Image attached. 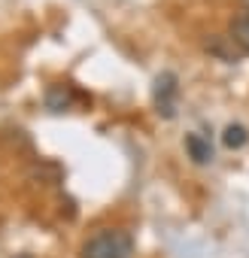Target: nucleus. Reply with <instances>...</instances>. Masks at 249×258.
<instances>
[{
	"instance_id": "obj_7",
	"label": "nucleus",
	"mask_w": 249,
	"mask_h": 258,
	"mask_svg": "<svg viewBox=\"0 0 249 258\" xmlns=\"http://www.w3.org/2000/svg\"><path fill=\"white\" fill-rule=\"evenodd\" d=\"M16 258H34V255H16Z\"/></svg>"
},
{
	"instance_id": "obj_1",
	"label": "nucleus",
	"mask_w": 249,
	"mask_h": 258,
	"mask_svg": "<svg viewBox=\"0 0 249 258\" xmlns=\"http://www.w3.org/2000/svg\"><path fill=\"white\" fill-rule=\"evenodd\" d=\"M134 237L125 228H100L82 243V258H131Z\"/></svg>"
},
{
	"instance_id": "obj_5",
	"label": "nucleus",
	"mask_w": 249,
	"mask_h": 258,
	"mask_svg": "<svg viewBox=\"0 0 249 258\" xmlns=\"http://www.w3.org/2000/svg\"><path fill=\"white\" fill-rule=\"evenodd\" d=\"M222 143L228 146V149H243L246 143H249V131H246V127L243 124H228L225 127V131H222Z\"/></svg>"
},
{
	"instance_id": "obj_2",
	"label": "nucleus",
	"mask_w": 249,
	"mask_h": 258,
	"mask_svg": "<svg viewBox=\"0 0 249 258\" xmlns=\"http://www.w3.org/2000/svg\"><path fill=\"white\" fill-rule=\"evenodd\" d=\"M176 97H179V79L176 73L164 70L155 76V85H152V100H155V109L161 118H176Z\"/></svg>"
},
{
	"instance_id": "obj_8",
	"label": "nucleus",
	"mask_w": 249,
	"mask_h": 258,
	"mask_svg": "<svg viewBox=\"0 0 249 258\" xmlns=\"http://www.w3.org/2000/svg\"><path fill=\"white\" fill-rule=\"evenodd\" d=\"M243 7H246V10H249V0H243Z\"/></svg>"
},
{
	"instance_id": "obj_3",
	"label": "nucleus",
	"mask_w": 249,
	"mask_h": 258,
	"mask_svg": "<svg viewBox=\"0 0 249 258\" xmlns=\"http://www.w3.org/2000/svg\"><path fill=\"white\" fill-rule=\"evenodd\" d=\"M185 152L195 164H210L213 161V146L201 134H185Z\"/></svg>"
},
{
	"instance_id": "obj_6",
	"label": "nucleus",
	"mask_w": 249,
	"mask_h": 258,
	"mask_svg": "<svg viewBox=\"0 0 249 258\" xmlns=\"http://www.w3.org/2000/svg\"><path fill=\"white\" fill-rule=\"evenodd\" d=\"M231 40L240 46V52L249 55V16H237L231 22Z\"/></svg>"
},
{
	"instance_id": "obj_4",
	"label": "nucleus",
	"mask_w": 249,
	"mask_h": 258,
	"mask_svg": "<svg viewBox=\"0 0 249 258\" xmlns=\"http://www.w3.org/2000/svg\"><path fill=\"white\" fill-rule=\"evenodd\" d=\"M70 100H73V91H70L67 85H52V88L46 91V106H49L52 112H64V109L70 106Z\"/></svg>"
}]
</instances>
